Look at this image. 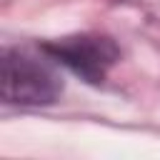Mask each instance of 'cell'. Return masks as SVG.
<instances>
[{"mask_svg": "<svg viewBox=\"0 0 160 160\" xmlns=\"http://www.w3.org/2000/svg\"><path fill=\"white\" fill-rule=\"evenodd\" d=\"M0 85L2 98L18 105H48L62 90V80L55 68L48 60L20 48L5 50Z\"/></svg>", "mask_w": 160, "mask_h": 160, "instance_id": "obj_1", "label": "cell"}, {"mask_svg": "<svg viewBox=\"0 0 160 160\" xmlns=\"http://www.w3.org/2000/svg\"><path fill=\"white\" fill-rule=\"evenodd\" d=\"M42 50L52 60L68 65L72 72H78L80 78H85L90 82H100L105 78V72L120 58L118 45L110 38H105V35H90V32L58 38L52 42H45Z\"/></svg>", "mask_w": 160, "mask_h": 160, "instance_id": "obj_2", "label": "cell"}]
</instances>
